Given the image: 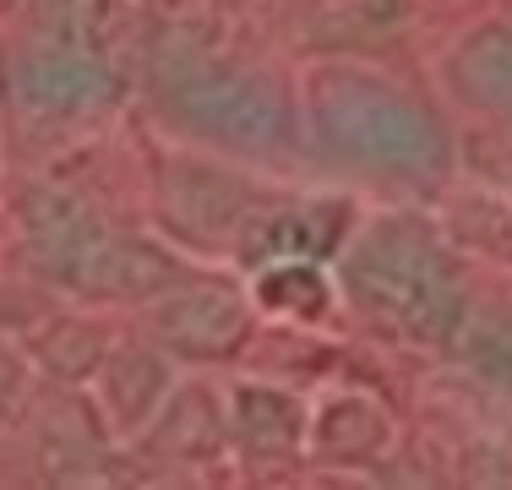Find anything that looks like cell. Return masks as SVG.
I'll list each match as a JSON object with an SVG mask.
<instances>
[{
  "instance_id": "obj_1",
  "label": "cell",
  "mask_w": 512,
  "mask_h": 490,
  "mask_svg": "<svg viewBox=\"0 0 512 490\" xmlns=\"http://www.w3.org/2000/svg\"><path fill=\"white\" fill-rule=\"evenodd\" d=\"M338 289L376 333L409 349H453L474 316L458 256L414 213H387L344 240Z\"/></svg>"
},
{
  "instance_id": "obj_2",
  "label": "cell",
  "mask_w": 512,
  "mask_h": 490,
  "mask_svg": "<svg viewBox=\"0 0 512 490\" xmlns=\"http://www.w3.org/2000/svg\"><path fill=\"white\" fill-rule=\"evenodd\" d=\"M300 115H306L300 131L316 153L360 164L371 175L431 180L453 164V137L442 120L393 77L349 66V60H327L311 71L300 88Z\"/></svg>"
},
{
  "instance_id": "obj_3",
  "label": "cell",
  "mask_w": 512,
  "mask_h": 490,
  "mask_svg": "<svg viewBox=\"0 0 512 490\" xmlns=\"http://www.w3.org/2000/svg\"><path fill=\"white\" fill-rule=\"evenodd\" d=\"M22 240L33 267L77 300H153L158 289L186 278L164 245L109 229L88 202L66 191H28Z\"/></svg>"
},
{
  "instance_id": "obj_4",
  "label": "cell",
  "mask_w": 512,
  "mask_h": 490,
  "mask_svg": "<svg viewBox=\"0 0 512 490\" xmlns=\"http://www.w3.org/2000/svg\"><path fill=\"white\" fill-rule=\"evenodd\" d=\"M164 109L197 142H213L224 153L278 158L300 142V109L278 77L240 60H213L202 49L175 55L158 71Z\"/></svg>"
},
{
  "instance_id": "obj_5",
  "label": "cell",
  "mask_w": 512,
  "mask_h": 490,
  "mask_svg": "<svg viewBox=\"0 0 512 490\" xmlns=\"http://www.w3.org/2000/svg\"><path fill=\"white\" fill-rule=\"evenodd\" d=\"M6 93L28 115L77 120V115H99V109L115 104L120 77L104 66L99 49L50 39V44H22L6 60Z\"/></svg>"
},
{
  "instance_id": "obj_6",
  "label": "cell",
  "mask_w": 512,
  "mask_h": 490,
  "mask_svg": "<svg viewBox=\"0 0 512 490\" xmlns=\"http://www.w3.org/2000/svg\"><path fill=\"white\" fill-rule=\"evenodd\" d=\"M153 338L186 360H224L251 338V300L224 278H175L153 294Z\"/></svg>"
},
{
  "instance_id": "obj_7",
  "label": "cell",
  "mask_w": 512,
  "mask_h": 490,
  "mask_svg": "<svg viewBox=\"0 0 512 490\" xmlns=\"http://www.w3.org/2000/svg\"><path fill=\"white\" fill-rule=\"evenodd\" d=\"M355 207L344 196H306V202L284 207H256L246 235L235 240V256L246 262V273L267 262H333L349 240Z\"/></svg>"
},
{
  "instance_id": "obj_8",
  "label": "cell",
  "mask_w": 512,
  "mask_h": 490,
  "mask_svg": "<svg viewBox=\"0 0 512 490\" xmlns=\"http://www.w3.org/2000/svg\"><path fill=\"white\" fill-rule=\"evenodd\" d=\"M256 186L218 164H180L164 180V224L186 245H235L256 213Z\"/></svg>"
},
{
  "instance_id": "obj_9",
  "label": "cell",
  "mask_w": 512,
  "mask_h": 490,
  "mask_svg": "<svg viewBox=\"0 0 512 490\" xmlns=\"http://www.w3.org/2000/svg\"><path fill=\"white\" fill-rule=\"evenodd\" d=\"M169 392H175V360H169V349L158 343V349H115L104 354L99 365V403H104V420L109 431L131 436V431H148L158 420V409L169 403Z\"/></svg>"
},
{
  "instance_id": "obj_10",
  "label": "cell",
  "mask_w": 512,
  "mask_h": 490,
  "mask_svg": "<svg viewBox=\"0 0 512 490\" xmlns=\"http://www.w3.org/2000/svg\"><path fill=\"white\" fill-rule=\"evenodd\" d=\"M442 77L463 104L491 109V115H512V22H480L447 49Z\"/></svg>"
},
{
  "instance_id": "obj_11",
  "label": "cell",
  "mask_w": 512,
  "mask_h": 490,
  "mask_svg": "<svg viewBox=\"0 0 512 490\" xmlns=\"http://www.w3.org/2000/svg\"><path fill=\"white\" fill-rule=\"evenodd\" d=\"M229 431L246 452L256 458H284V452H295L300 441L311 431V409L306 398H295V392L284 387H267V382H240L229 392Z\"/></svg>"
},
{
  "instance_id": "obj_12",
  "label": "cell",
  "mask_w": 512,
  "mask_h": 490,
  "mask_svg": "<svg viewBox=\"0 0 512 490\" xmlns=\"http://www.w3.org/2000/svg\"><path fill=\"white\" fill-rule=\"evenodd\" d=\"M393 436V420L382 414V403H371L365 392H338L322 403V414L311 420V452L327 463H371Z\"/></svg>"
},
{
  "instance_id": "obj_13",
  "label": "cell",
  "mask_w": 512,
  "mask_h": 490,
  "mask_svg": "<svg viewBox=\"0 0 512 490\" xmlns=\"http://www.w3.org/2000/svg\"><path fill=\"white\" fill-rule=\"evenodd\" d=\"M251 305L289 322H322L333 311V284L322 278V262H267L251 273Z\"/></svg>"
},
{
  "instance_id": "obj_14",
  "label": "cell",
  "mask_w": 512,
  "mask_h": 490,
  "mask_svg": "<svg viewBox=\"0 0 512 490\" xmlns=\"http://www.w3.org/2000/svg\"><path fill=\"white\" fill-rule=\"evenodd\" d=\"M39 354H44V365H50L55 376L82 382V376H99L109 349H104V333L93 322H55L50 333L39 338Z\"/></svg>"
},
{
  "instance_id": "obj_15",
  "label": "cell",
  "mask_w": 512,
  "mask_h": 490,
  "mask_svg": "<svg viewBox=\"0 0 512 490\" xmlns=\"http://www.w3.org/2000/svg\"><path fill=\"white\" fill-rule=\"evenodd\" d=\"M453 229L474 251L496 256V262H512V202L507 196H463L453 207Z\"/></svg>"
},
{
  "instance_id": "obj_16",
  "label": "cell",
  "mask_w": 512,
  "mask_h": 490,
  "mask_svg": "<svg viewBox=\"0 0 512 490\" xmlns=\"http://www.w3.org/2000/svg\"><path fill=\"white\" fill-rule=\"evenodd\" d=\"M458 343H469V365L485 382L512 392V327L507 322H474L469 316V327H463Z\"/></svg>"
}]
</instances>
